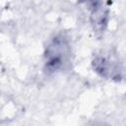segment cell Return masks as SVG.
Here are the masks:
<instances>
[{"instance_id": "1", "label": "cell", "mask_w": 126, "mask_h": 126, "mask_svg": "<svg viewBox=\"0 0 126 126\" xmlns=\"http://www.w3.org/2000/svg\"><path fill=\"white\" fill-rule=\"evenodd\" d=\"M68 43L62 36L54 37L48 46L44 54L45 66L49 71L58 70L65 62L68 54Z\"/></svg>"}, {"instance_id": "2", "label": "cell", "mask_w": 126, "mask_h": 126, "mask_svg": "<svg viewBox=\"0 0 126 126\" xmlns=\"http://www.w3.org/2000/svg\"><path fill=\"white\" fill-rule=\"evenodd\" d=\"M94 69L100 76L105 78H112L115 73H118L113 61L105 56H97L93 62Z\"/></svg>"}, {"instance_id": "3", "label": "cell", "mask_w": 126, "mask_h": 126, "mask_svg": "<svg viewBox=\"0 0 126 126\" xmlns=\"http://www.w3.org/2000/svg\"><path fill=\"white\" fill-rule=\"evenodd\" d=\"M107 23V12L102 8H95L92 13V25L94 30L101 32Z\"/></svg>"}]
</instances>
